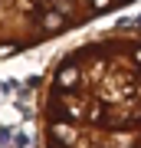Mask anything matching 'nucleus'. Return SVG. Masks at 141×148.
<instances>
[{"label":"nucleus","instance_id":"nucleus-1","mask_svg":"<svg viewBox=\"0 0 141 148\" xmlns=\"http://www.w3.org/2000/svg\"><path fill=\"white\" fill-rule=\"evenodd\" d=\"M40 148H141V30H108L52 59Z\"/></svg>","mask_w":141,"mask_h":148},{"label":"nucleus","instance_id":"nucleus-2","mask_svg":"<svg viewBox=\"0 0 141 148\" xmlns=\"http://www.w3.org/2000/svg\"><path fill=\"white\" fill-rule=\"evenodd\" d=\"M131 3L135 0H0V59L36 49Z\"/></svg>","mask_w":141,"mask_h":148}]
</instances>
